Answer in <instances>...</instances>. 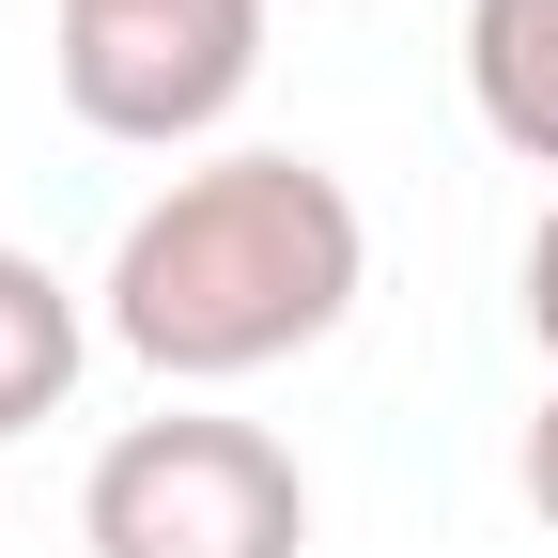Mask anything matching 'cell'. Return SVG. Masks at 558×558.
<instances>
[{"label": "cell", "mask_w": 558, "mask_h": 558, "mask_svg": "<svg viewBox=\"0 0 558 558\" xmlns=\"http://www.w3.org/2000/svg\"><path fill=\"white\" fill-rule=\"evenodd\" d=\"M357 295H373L357 186H341L326 156H295V140H233V156H186L109 233L94 326L156 388H248L279 357H311V341H341Z\"/></svg>", "instance_id": "cell-1"}, {"label": "cell", "mask_w": 558, "mask_h": 558, "mask_svg": "<svg viewBox=\"0 0 558 558\" xmlns=\"http://www.w3.org/2000/svg\"><path fill=\"white\" fill-rule=\"evenodd\" d=\"M78 543L94 558H311V481L264 418L171 403V418H124L94 450Z\"/></svg>", "instance_id": "cell-2"}, {"label": "cell", "mask_w": 558, "mask_h": 558, "mask_svg": "<svg viewBox=\"0 0 558 558\" xmlns=\"http://www.w3.org/2000/svg\"><path fill=\"white\" fill-rule=\"evenodd\" d=\"M47 78L94 140L186 156L264 78V0H47Z\"/></svg>", "instance_id": "cell-3"}, {"label": "cell", "mask_w": 558, "mask_h": 558, "mask_svg": "<svg viewBox=\"0 0 558 558\" xmlns=\"http://www.w3.org/2000/svg\"><path fill=\"white\" fill-rule=\"evenodd\" d=\"M465 109L497 156L558 171V0H465Z\"/></svg>", "instance_id": "cell-4"}, {"label": "cell", "mask_w": 558, "mask_h": 558, "mask_svg": "<svg viewBox=\"0 0 558 558\" xmlns=\"http://www.w3.org/2000/svg\"><path fill=\"white\" fill-rule=\"evenodd\" d=\"M78 357H94L78 279H47L32 248H0V435H32V418L78 403Z\"/></svg>", "instance_id": "cell-5"}, {"label": "cell", "mask_w": 558, "mask_h": 558, "mask_svg": "<svg viewBox=\"0 0 558 558\" xmlns=\"http://www.w3.org/2000/svg\"><path fill=\"white\" fill-rule=\"evenodd\" d=\"M512 481H527V512H543V527H558V388H543V403H527V450H512Z\"/></svg>", "instance_id": "cell-6"}, {"label": "cell", "mask_w": 558, "mask_h": 558, "mask_svg": "<svg viewBox=\"0 0 558 558\" xmlns=\"http://www.w3.org/2000/svg\"><path fill=\"white\" fill-rule=\"evenodd\" d=\"M512 279H527V341L558 357V202H543V233H527V264H512Z\"/></svg>", "instance_id": "cell-7"}]
</instances>
